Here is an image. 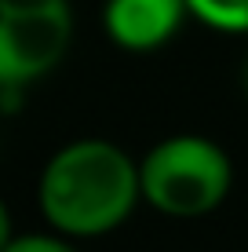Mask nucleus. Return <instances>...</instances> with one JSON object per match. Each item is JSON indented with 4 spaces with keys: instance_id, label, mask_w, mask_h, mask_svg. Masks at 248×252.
<instances>
[{
    "instance_id": "0eeeda50",
    "label": "nucleus",
    "mask_w": 248,
    "mask_h": 252,
    "mask_svg": "<svg viewBox=\"0 0 248 252\" xmlns=\"http://www.w3.org/2000/svg\"><path fill=\"white\" fill-rule=\"evenodd\" d=\"M11 241H15V234H11V212H7L4 197H0V252L11 245Z\"/></svg>"
},
{
    "instance_id": "39448f33",
    "label": "nucleus",
    "mask_w": 248,
    "mask_h": 252,
    "mask_svg": "<svg viewBox=\"0 0 248 252\" xmlns=\"http://www.w3.org/2000/svg\"><path fill=\"white\" fill-rule=\"evenodd\" d=\"M190 15L223 33H248V0H186Z\"/></svg>"
},
{
    "instance_id": "f03ea898",
    "label": "nucleus",
    "mask_w": 248,
    "mask_h": 252,
    "mask_svg": "<svg viewBox=\"0 0 248 252\" xmlns=\"http://www.w3.org/2000/svg\"><path fill=\"white\" fill-rule=\"evenodd\" d=\"M142 201L175 220H197L226 201L234 187V161L204 135H172L139 164Z\"/></svg>"
},
{
    "instance_id": "423d86ee",
    "label": "nucleus",
    "mask_w": 248,
    "mask_h": 252,
    "mask_svg": "<svg viewBox=\"0 0 248 252\" xmlns=\"http://www.w3.org/2000/svg\"><path fill=\"white\" fill-rule=\"evenodd\" d=\"M4 252H77L66 234H26V238H15Z\"/></svg>"
},
{
    "instance_id": "6e6552de",
    "label": "nucleus",
    "mask_w": 248,
    "mask_h": 252,
    "mask_svg": "<svg viewBox=\"0 0 248 252\" xmlns=\"http://www.w3.org/2000/svg\"><path fill=\"white\" fill-rule=\"evenodd\" d=\"M245 92H248V63H245Z\"/></svg>"
},
{
    "instance_id": "f257e3e1",
    "label": "nucleus",
    "mask_w": 248,
    "mask_h": 252,
    "mask_svg": "<svg viewBox=\"0 0 248 252\" xmlns=\"http://www.w3.org/2000/svg\"><path fill=\"white\" fill-rule=\"evenodd\" d=\"M142 197L135 164L110 139H73L40 172L37 201L55 234L102 238L132 216Z\"/></svg>"
},
{
    "instance_id": "7ed1b4c3",
    "label": "nucleus",
    "mask_w": 248,
    "mask_h": 252,
    "mask_svg": "<svg viewBox=\"0 0 248 252\" xmlns=\"http://www.w3.org/2000/svg\"><path fill=\"white\" fill-rule=\"evenodd\" d=\"M70 40V0H0V88H22L51 73Z\"/></svg>"
},
{
    "instance_id": "20e7f679",
    "label": "nucleus",
    "mask_w": 248,
    "mask_h": 252,
    "mask_svg": "<svg viewBox=\"0 0 248 252\" xmlns=\"http://www.w3.org/2000/svg\"><path fill=\"white\" fill-rule=\"evenodd\" d=\"M186 15V0H106L102 30L124 51H153L175 37Z\"/></svg>"
}]
</instances>
